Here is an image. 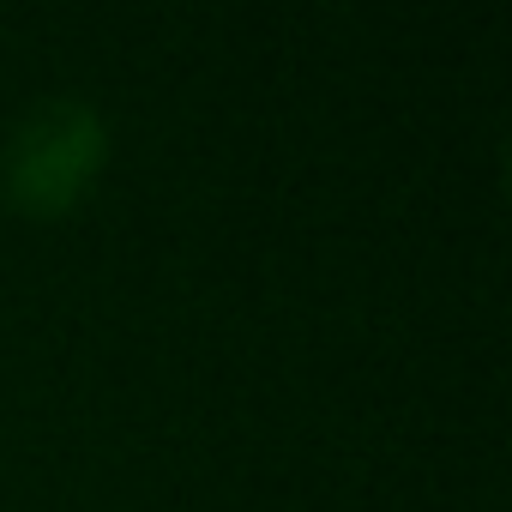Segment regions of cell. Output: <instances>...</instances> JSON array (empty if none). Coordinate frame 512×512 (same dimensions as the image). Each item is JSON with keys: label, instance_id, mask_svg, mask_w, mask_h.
Here are the masks:
<instances>
[{"label": "cell", "instance_id": "1", "mask_svg": "<svg viewBox=\"0 0 512 512\" xmlns=\"http://www.w3.org/2000/svg\"><path fill=\"white\" fill-rule=\"evenodd\" d=\"M103 163H109L103 115L79 97H43L7 133V151H0V199L19 217H37V223L67 217L91 199Z\"/></svg>", "mask_w": 512, "mask_h": 512}]
</instances>
